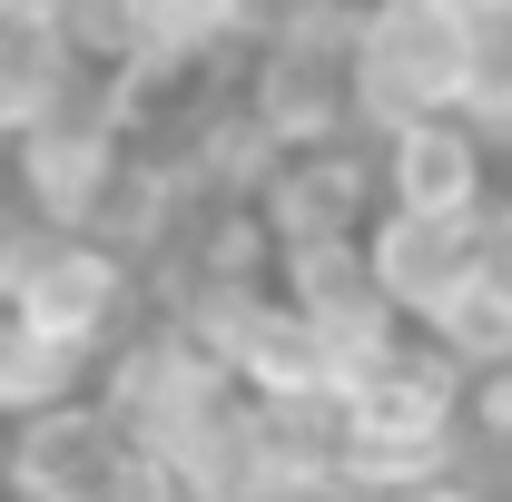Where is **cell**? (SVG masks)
Wrapping results in <instances>:
<instances>
[{
    "label": "cell",
    "mask_w": 512,
    "mask_h": 502,
    "mask_svg": "<svg viewBox=\"0 0 512 502\" xmlns=\"http://www.w3.org/2000/svg\"><path fill=\"white\" fill-rule=\"evenodd\" d=\"M355 256L384 286V306L414 325L463 266H483V207H384L375 197L365 227H355Z\"/></svg>",
    "instance_id": "cell-7"
},
{
    "label": "cell",
    "mask_w": 512,
    "mask_h": 502,
    "mask_svg": "<svg viewBox=\"0 0 512 502\" xmlns=\"http://www.w3.org/2000/svg\"><path fill=\"white\" fill-rule=\"evenodd\" d=\"M463 434L512 443V345L483 355V365H463Z\"/></svg>",
    "instance_id": "cell-14"
},
{
    "label": "cell",
    "mask_w": 512,
    "mask_h": 502,
    "mask_svg": "<svg viewBox=\"0 0 512 502\" xmlns=\"http://www.w3.org/2000/svg\"><path fill=\"white\" fill-rule=\"evenodd\" d=\"M79 79H89V69L69 60L50 0H0V138L30 128V119H50Z\"/></svg>",
    "instance_id": "cell-9"
},
{
    "label": "cell",
    "mask_w": 512,
    "mask_h": 502,
    "mask_svg": "<svg viewBox=\"0 0 512 502\" xmlns=\"http://www.w3.org/2000/svg\"><path fill=\"white\" fill-rule=\"evenodd\" d=\"M99 404L119 414L128 434L148 443L158 463H178L227 404H237V384H227V365L197 345L178 315H148V325H119L109 345H99Z\"/></svg>",
    "instance_id": "cell-3"
},
{
    "label": "cell",
    "mask_w": 512,
    "mask_h": 502,
    "mask_svg": "<svg viewBox=\"0 0 512 502\" xmlns=\"http://www.w3.org/2000/svg\"><path fill=\"white\" fill-rule=\"evenodd\" d=\"M503 168H512V158H503ZM503 207H512V178H503Z\"/></svg>",
    "instance_id": "cell-17"
},
{
    "label": "cell",
    "mask_w": 512,
    "mask_h": 502,
    "mask_svg": "<svg viewBox=\"0 0 512 502\" xmlns=\"http://www.w3.org/2000/svg\"><path fill=\"white\" fill-rule=\"evenodd\" d=\"M276 296L306 315V335H316V355H325V394L355 375V365H375L384 345L404 335V315L384 306V286L365 276L355 237H325V247H286V256H276Z\"/></svg>",
    "instance_id": "cell-6"
},
{
    "label": "cell",
    "mask_w": 512,
    "mask_h": 502,
    "mask_svg": "<svg viewBox=\"0 0 512 502\" xmlns=\"http://www.w3.org/2000/svg\"><path fill=\"white\" fill-rule=\"evenodd\" d=\"M483 266H493V276L512 286V207H503V197L483 207Z\"/></svg>",
    "instance_id": "cell-16"
},
{
    "label": "cell",
    "mask_w": 512,
    "mask_h": 502,
    "mask_svg": "<svg viewBox=\"0 0 512 502\" xmlns=\"http://www.w3.org/2000/svg\"><path fill=\"white\" fill-rule=\"evenodd\" d=\"M414 335H424L434 355H453V365H483V355L512 345V286L493 276V266H463L444 296L414 315Z\"/></svg>",
    "instance_id": "cell-13"
},
{
    "label": "cell",
    "mask_w": 512,
    "mask_h": 502,
    "mask_svg": "<svg viewBox=\"0 0 512 502\" xmlns=\"http://www.w3.org/2000/svg\"><path fill=\"white\" fill-rule=\"evenodd\" d=\"M365 168H375V197L384 207H493V148L473 128L434 109V119H394L365 138Z\"/></svg>",
    "instance_id": "cell-8"
},
{
    "label": "cell",
    "mask_w": 512,
    "mask_h": 502,
    "mask_svg": "<svg viewBox=\"0 0 512 502\" xmlns=\"http://www.w3.org/2000/svg\"><path fill=\"white\" fill-rule=\"evenodd\" d=\"M0 483H10V502H178L168 463L89 394H69L50 414H20L10 453H0Z\"/></svg>",
    "instance_id": "cell-2"
},
{
    "label": "cell",
    "mask_w": 512,
    "mask_h": 502,
    "mask_svg": "<svg viewBox=\"0 0 512 502\" xmlns=\"http://www.w3.org/2000/svg\"><path fill=\"white\" fill-rule=\"evenodd\" d=\"M0 306H20L40 335H60L79 355H99L119 325H138V256L99 247V237H79V227H50L30 266L10 276V296Z\"/></svg>",
    "instance_id": "cell-5"
},
{
    "label": "cell",
    "mask_w": 512,
    "mask_h": 502,
    "mask_svg": "<svg viewBox=\"0 0 512 502\" xmlns=\"http://www.w3.org/2000/svg\"><path fill=\"white\" fill-rule=\"evenodd\" d=\"M89 365H99V355H79V345H60V335H40L20 306H0V424L89 394Z\"/></svg>",
    "instance_id": "cell-11"
},
{
    "label": "cell",
    "mask_w": 512,
    "mask_h": 502,
    "mask_svg": "<svg viewBox=\"0 0 512 502\" xmlns=\"http://www.w3.org/2000/svg\"><path fill=\"white\" fill-rule=\"evenodd\" d=\"M453 119L493 148V168L512 158V0H473V50H463Z\"/></svg>",
    "instance_id": "cell-12"
},
{
    "label": "cell",
    "mask_w": 512,
    "mask_h": 502,
    "mask_svg": "<svg viewBox=\"0 0 512 502\" xmlns=\"http://www.w3.org/2000/svg\"><path fill=\"white\" fill-rule=\"evenodd\" d=\"M128 20H138V60L168 69H207L256 40V0H128Z\"/></svg>",
    "instance_id": "cell-10"
},
{
    "label": "cell",
    "mask_w": 512,
    "mask_h": 502,
    "mask_svg": "<svg viewBox=\"0 0 512 502\" xmlns=\"http://www.w3.org/2000/svg\"><path fill=\"white\" fill-rule=\"evenodd\" d=\"M473 0H345V89L355 128L375 138L394 119H434L463 89Z\"/></svg>",
    "instance_id": "cell-1"
},
{
    "label": "cell",
    "mask_w": 512,
    "mask_h": 502,
    "mask_svg": "<svg viewBox=\"0 0 512 502\" xmlns=\"http://www.w3.org/2000/svg\"><path fill=\"white\" fill-rule=\"evenodd\" d=\"M247 128L266 148H325V138H365L355 89H345V0L325 10H276L247 40Z\"/></svg>",
    "instance_id": "cell-4"
},
{
    "label": "cell",
    "mask_w": 512,
    "mask_h": 502,
    "mask_svg": "<svg viewBox=\"0 0 512 502\" xmlns=\"http://www.w3.org/2000/svg\"><path fill=\"white\" fill-rule=\"evenodd\" d=\"M375 502H483V493L444 463V473H414V483H394V493H375Z\"/></svg>",
    "instance_id": "cell-15"
}]
</instances>
